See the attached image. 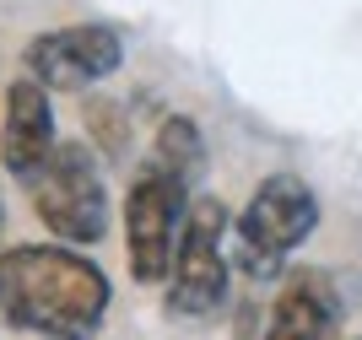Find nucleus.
Listing matches in <instances>:
<instances>
[{"label":"nucleus","mask_w":362,"mask_h":340,"mask_svg":"<svg viewBox=\"0 0 362 340\" xmlns=\"http://www.w3.org/2000/svg\"><path fill=\"white\" fill-rule=\"evenodd\" d=\"M114 281L81 249L65 243H11L0 259V319L22 335L92 340L108 319Z\"/></svg>","instance_id":"nucleus-1"},{"label":"nucleus","mask_w":362,"mask_h":340,"mask_svg":"<svg viewBox=\"0 0 362 340\" xmlns=\"http://www.w3.org/2000/svg\"><path fill=\"white\" fill-rule=\"evenodd\" d=\"M319 227V194L303 173H271L259 178L255 194L243 200L227 233V259L249 281H281L292 270V254Z\"/></svg>","instance_id":"nucleus-2"},{"label":"nucleus","mask_w":362,"mask_h":340,"mask_svg":"<svg viewBox=\"0 0 362 340\" xmlns=\"http://www.w3.org/2000/svg\"><path fill=\"white\" fill-rule=\"evenodd\" d=\"M189 200L195 189L184 178L163 173L157 163H141L124 189V259H130V281L141 286H168L173 259H179V238L189 222Z\"/></svg>","instance_id":"nucleus-3"},{"label":"nucleus","mask_w":362,"mask_h":340,"mask_svg":"<svg viewBox=\"0 0 362 340\" xmlns=\"http://www.w3.org/2000/svg\"><path fill=\"white\" fill-rule=\"evenodd\" d=\"M28 194H33V216L54 233V243H65V249H92V243L108 238L114 200H108L98 151H92L87 141H60L54 163L44 168V178H38Z\"/></svg>","instance_id":"nucleus-4"},{"label":"nucleus","mask_w":362,"mask_h":340,"mask_svg":"<svg viewBox=\"0 0 362 340\" xmlns=\"http://www.w3.org/2000/svg\"><path fill=\"white\" fill-rule=\"evenodd\" d=\"M227 233H233L227 200L222 194H195L179 238V259H173V276H168V292H163L168 319H211L227 308V281H233Z\"/></svg>","instance_id":"nucleus-5"},{"label":"nucleus","mask_w":362,"mask_h":340,"mask_svg":"<svg viewBox=\"0 0 362 340\" xmlns=\"http://www.w3.org/2000/svg\"><path fill=\"white\" fill-rule=\"evenodd\" d=\"M124 65V33L114 22H71L49 28L22 49V76L44 92H87Z\"/></svg>","instance_id":"nucleus-6"},{"label":"nucleus","mask_w":362,"mask_h":340,"mask_svg":"<svg viewBox=\"0 0 362 340\" xmlns=\"http://www.w3.org/2000/svg\"><path fill=\"white\" fill-rule=\"evenodd\" d=\"M60 151V130H54V92H44L33 76H11L6 87V108H0V168L33 189L44 168Z\"/></svg>","instance_id":"nucleus-7"},{"label":"nucleus","mask_w":362,"mask_h":340,"mask_svg":"<svg viewBox=\"0 0 362 340\" xmlns=\"http://www.w3.org/2000/svg\"><path fill=\"white\" fill-rule=\"evenodd\" d=\"M276 286L281 292L271 303V319H265L259 340H341L346 308H341V292H335L330 270L292 265Z\"/></svg>","instance_id":"nucleus-8"},{"label":"nucleus","mask_w":362,"mask_h":340,"mask_svg":"<svg viewBox=\"0 0 362 340\" xmlns=\"http://www.w3.org/2000/svg\"><path fill=\"white\" fill-rule=\"evenodd\" d=\"M146 163H157L163 173L184 178V184L195 189L200 168H206V135H200V124L189 114H168L163 124H157V135H151Z\"/></svg>","instance_id":"nucleus-9"},{"label":"nucleus","mask_w":362,"mask_h":340,"mask_svg":"<svg viewBox=\"0 0 362 340\" xmlns=\"http://www.w3.org/2000/svg\"><path fill=\"white\" fill-rule=\"evenodd\" d=\"M0 259H6V211H0Z\"/></svg>","instance_id":"nucleus-10"}]
</instances>
